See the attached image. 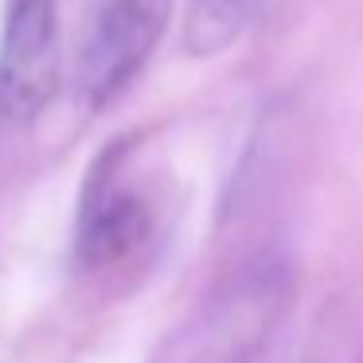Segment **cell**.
<instances>
[{
  "mask_svg": "<svg viewBox=\"0 0 363 363\" xmlns=\"http://www.w3.org/2000/svg\"><path fill=\"white\" fill-rule=\"evenodd\" d=\"M262 9H266V0H188L184 51L196 59L219 55L254 24Z\"/></svg>",
  "mask_w": 363,
  "mask_h": 363,
  "instance_id": "cell-5",
  "label": "cell"
},
{
  "mask_svg": "<svg viewBox=\"0 0 363 363\" xmlns=\"http://www.w3.org/2000/svg\"><path fill=\"white\" fill-rule=\"evenodd\" d=\"M293 297L285 262H258L242 269L207 316V355L215 363H254V355L274 340Z\"/></svg>",
  "mask_w": 363,
  "mask_h": 363,
  "instance_id": "cell-2",
  "label": "cell"
},
{
  "mask_svg": "<svg viewBox=\"0 0 363 363\" xmlns=\"http://www.w3.org/2000/svg\"><path fill=\"white\" fill-rule=\"evenodd\" d=\"M172 16V0H102L79 55V90L86 106H106L149 63Z\"/></svg>",
  "mask_w": 363,
  "mask_h": 363,
  "instance_id": "cell-1",
  "label": "cell"
},
{
  "mask_svg": "<svg viewBox=\"0 0 363 363\" xmlns=\"http://www.w3.org/2000/svg\"><path fill=\"white\" fill-rule=\"evenodd\" d=\"M59 86L55 0H9L0 40V106L9 118H35Z\"/></svg>",
  "mask_w": 363,
  "mask_h": 363,
  "instance_id": "cell-3",
  "label": "cell"
},
{
  "mask_svg": "<svg viewBox=\"0 0 363 363\" xmlns=\"http://www.w3.org/2000/svg\"><path fill=\"white\" fill-rule=\"evenodd\" d=\"M149 230V207L125 188L110 184V164L98 160V172L90 176L86 199L79 219V258L86 266H106L133 250Z\"/></svg>",
  "mask_w": 363,
  "mask_h": 363,
  "instance_id": "cell-4",
  "label": "cell"
}]
</instances>
